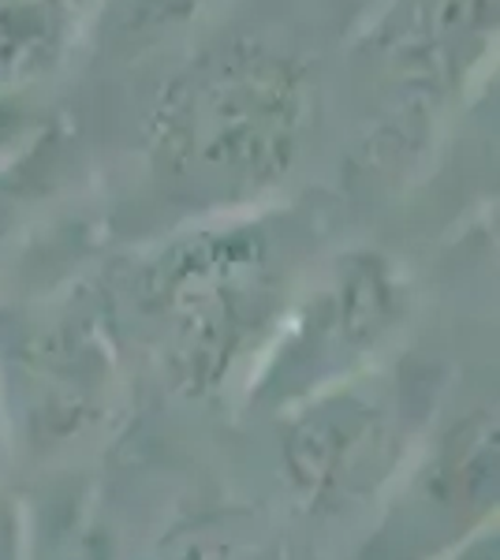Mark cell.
<instances>
[{
  "label": "cell",
  "mask_w": 500,
  "mask_h": 560,
  "mask_svg": "<svg viewBox=\"0 0 500 560\" xmlns=\"http://www.w3.org/2000/svg\"><path fill=\"white\" fill-rule=\"evenodd\" d=\"M415 311V292L393 258L351 250L306 277L277 337L258 359L247 404L284 415L333 385L370 374L388 359Z\"/></svg>",
  "instance_id": "obj_4"
},
{
  "label": "cell",
  "mask_w": 500,
  "mask_h": 560,
  "mask_svg": "<svg viewBox=\"0 0 500 560\" xmlns=\"http://www.w3.org/2000/svg\"><path fill=\"white\" fill-rule=\"evenodd\" d=\"M38 135V108L23 97V90L0 94V168L15 161Z\"/></svg>",
  "instance_id": "obj_9"
},
{
  "label": "cell",
  "mask_w": 500,
  "mask_h": 560,
  "mask_svg": "<svg viewBox=\"0 0 500 560\" xmlns=\"http://www.w3.org/2000/svg\"><path fill=\"white\" fill-rule=\"evenodd\" d=\"M75 0H0V94L23 90L68 49Z\"/></svg>",
  "instance_id": "obj_8"
},
{
  "label": "cell",
  "mask_w": 500,
  "mask_h": 560,
  "mask_svg": "<svg viewBox=\"0 0 500 560\" xmlns=\"http://www.w3.org/2000/svg\"><path fill=\"white\" fill-rule=\"evenodd\" d=\"M4 441H8V430H4V411H0V459H4Z\"/></svg>",
  "instance_id": "obj_11"
},
{
  "label": "cell",
  "mask_w": 500,
  "mask_h": 560,
  "mask_svg": "<svg viewBox=\"0 0 500 560\" xmlns=\"http://www.w3.org/2000/svg\"><path fill=\"white\" fill-rule=\"evenodd\" d=\"M433 415L422 374L381 363L277 415L280 464L306 509L340 516L388 493Z\"/></svg>",
  "instance_id": "obj_3"
},
{
  "label": "cell",
  "mask_w": 500,
  "mask_h": 560,
  "mask_svg": "<svg viewBox=\"0 0 500 560\" xmlns=\"http://www.w3.org/2000/svg\"><path fill=\"white\" fill-rule=\"evenodd\" d=\"M124 4L142 26H176L202 12L209 0H124Z\"/></svg>",
  "instance_id": "obj_10"
},
{
  "label": "cell",
  "mask_w": 500,
  "mask_h": 560,
  "mask_svg": "<svg viewBox=\"0 0 500 560\" xmlns=\"http://www.w3.org/2000/svg\"><path fill=\"white\" fill-rule=\"evenodd\" d=\"M497 512V411L433 415L404 471L381 497L359 560H449Z\"/></svg>",
  "instance_id": "obj_5"
},
{
  "label": "cell",
  "mask_w": 500,
  "mask_h": 560,
  "mask_svg": "<svg viewBox=\"0 0 500 560\" xmlns=\"http://www.w3.org/2000/svg\"><path fill=\"white\" fill-rule=\"evenodd\" d=\"M306 284L295 224L272 213L202 217L131 273V314L165 377L206 400L247 388L254 366Z\"/></svg>",
  "instance_id": "obj_1"
},
{
  "label": "cell",
  "mask_w": 500,
  "mask_h": 560,
  "mask_svg": "<svg viewBox=\"0 0 500 560\" xmlns=\"http://www.w3.org/2000/svg\"><path fill=\"white\" fill-rule=\"evenodd\" d=\"M497 34V0H399L381 23L388 57L422 75H460L463 57Z\"/></svg>",
  "instance_id": "obj_7"
},
{
  "label": "cell",
  "mask_w": 500,
  "mask_h": 560,
  "mask_svg": "<svg viewBox=\"0 0 500 560\" xmlns=\"http://www.w3.org/2000/svg\"><path fill=\"white\" fill-rule=\"evenodd\" d=\"M116 393L120 355L94 306L53 311L0 351L4 430H20L34 448L83 441L113 411Z\"/></svg>",
  "instance_id": "obj_6"
},
{
  "label": "cell",
  "mask_w": 500,
  "mask_h": 560,
  "mask_svg": "<svg viewBox=\"0 0 500 560\" xmlns=\"http://www.w3.org/2000/svg\"><path fill=\"white\" fill-rule=\"evenodd\" d=\"M311 120V71L272 45L232 38L172 75L150 116L153 173L202 217L243 213L292 173Z\"/></svg>",
  "instance_id": "obj_2"
}]
</instances>
